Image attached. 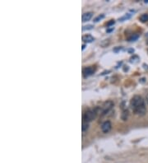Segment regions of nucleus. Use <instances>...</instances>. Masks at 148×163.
<instances>
[{
    "label": "nucleus",
    "instance_id": "0eeeda50",
    "mask_svg": "<svg viewBox=\"0 0 148 163\" xmlns=\"http://www.w3.org/2000/svg\"><path fill=\"white\" fill-rule=\"evenodd\" d=\"M81 39H82V41H83L84 42H86V43H91L92 41H95L94 37L91 36V35H85V36H82Z\"/></svg>",
    "mask_w": 148,
    "mask_h": 163
},
{
    "label": "nucleus",
    "instance_id": "4468645a",
    "mask_svg": "<svg viewBox=\"0 0 148 163\" xmlns=\"http://www.w3.org/2000/svg\"><path fill=\"white\" fill-rule=\"evenodd\" d=\"M146 101H147V102L148 103V94L147 95V97H146Z\"/></svg>",
    "mask_w": 148,
    "mask_h": 163
},
{
    "label": "nucleus",
    "instance_id": "6e6552de",
    "mask_svg": "<svg viewBox=\"0 0 148 163\" xmlns=\"http://www.w3.org/2000/svg\"><path fill=\"white\" fill-rule=\"evenodd\" d=\"M139 36H140V34H138V33L133 34V35H132L128 38V41H137L139 38Z\"/></svg>",
    "mask_w": 148,
    "mask_h": 163
},
{
    "label": "nucleus",
    "instance_id": "f03ea898",
    "mask_svg": "<svg viewBox=\"0 0 148 163\" xmlns=\"http://www.w3.org/2000/svg\"><path fill=\"white\" fill-rule=\"evenodd\" d=\"M96 114H97V112L96 110H86V112L84 113V115H83V117H82L83 122L89 123V122L92 121L96 117Z\"/></svg>",
    "mask_w": 148,
    "mask_h": 163
},
{
    "label": "nucleus",
    "instance_id": "20e7f679",
    "mask_svg": "<svg viewBox=\"0 0 148 163\" xmlns=\"http://www.w3.org/2000/svg\"><path fill=\"white\" fill-rule=\"evenodd\" d=\"M95 71H96V68L93 66L86 67V68H84L83 70H82V75H83V78H86L91 76L93 73L95 72Z\"/></svg>",
    "mask_w": 148,
    "mask_h": 163
},
{
    "label": "nucleus",
    "instance_id": "39448f33",
    "mask_svg": "<svg viewBox=\"0 0 148 163\" xmlns=\"http://www.w3.org/2000/svg\"><path fill=\"white\" fill-rule=\"evenodd\" d=\"M112 129V124L110 120H106L105 121L102 125H101V130L102 132L105 133H108Z\"/></svg>",
    "mask_w": 148,
    "mask_h": 163
},
{
    "label": "nucleus",
    "instance_id": "f257e3e1",
    "mask_svg": "<svg viewBox=\"0 0 148 163\" xmlns=\"http://www.w3.org/2000/svg\"><path fill=\"white\" fill-rule=\"evenodd\" d=\"M130 106L135 115L142 116L146 114V105L143 98L141 96H134L133 97L130 101Z\"/></svg>",
    "mask_w": 148,
    "mask_h": 163
},
{
    "label": "nucleus",
    "instance_id": "7ed1b4c3",
    "mask_svg": "<svg viewBox=\"0 0 148 163\" xmlns=\"http://www.w3.org/2000/svg\"><path fill=\"white\" fill-rule=\"evenodd\" d=\"M114 106V102L111 101H108L104 103V105L102 106L101 107V113H102V115H106L111 109L113 108Z\"/></svg>",
    "mask_w": 148,
    "mask_h": 163
},
{
    "label": "nucleus",
    "instance_id": "ddd939ff",
    "mask_svg": "<svg viewBox=\"0 0 148 163\" xmlns=\"http://www.w3.org/2000/svg\"><path fill=\"white\" fill-rule=\"evenodd\" d=\"M115 23V22H114V20H110V22H109L108 23H107V26H111L112 25H114Z\"/></svg>",
    "mask_w": 148,
    "mask_h": 163
},
{
    "label": "nucleus",
    "instance_id": "f8f14e48",
    "mask_svg": "<svg viewBox=\"0 0 148 163\" xmlns=\"http://www.w3.org/2000/svg\"><path fill=\"white\" fill-rule=\"evenodd\" d=\"M93 27H94V26H93L92 25H89V26H83V27H82V30H91Z\"/></svg>",
    "mask_w": 148,
    "mask_h": 163
},
{
    "label": "nucleus",
    "instance_id": "1a4fd4ad",
    "mask_svg": "<svg viewBox=\"0 0 148 163\" xmlns=\"http://www.w3.org/2000/svg\"><path fill=\"white\" fill-rule=\"evenodd\" d=\"M139 19L142 22H148V14H147V13L142 14V16L139 18Z\"/></svg>",
    "mask_w": 148,
    "mask_h": 163
},
{
    "label": "nucleus",
    "instance_id": "2eb2a0df",
    "mask_svg": "<svg viewBox=\"0 0 148 163\" xmlns=\"http://www.w3.org/2000/svg\"><path fill=\"white\" fill-rule=\"evenodd\" d=\"M85 47H86V45H82V50L85 49Z\"/></svg>",
    "mask_w": 148,
    "mask_h": 163
},
{
    "label": "nucleus",
    "instance_id": "423d86ee",
    "mask_svg": "<svg viewBox=\"0 0 148 163\" xmlns=\"http://www.w3.org/2000/svg\"><path fill=\"white\" fill-rule=\"evenodd\" d=\"M93 17V12H85L82 14L81 16V20L83 22H88L90 21L91 18Z\"/></svg>",
    "mask_w": 148,
    "mask_h": 163
},
{
    "label": "nucleus",
    "instance_id": "9d476101",
    "mask_svg": "<svg viewBox=\"0 0 148 163\" xmlns=\"http://www.w3.org/2000/svg\"><path fill=\"white\" fill-rule=\"evenodd\" d=\"M88 128H89V124H88V123H86V122H82V126H81L82 132H85V131H86V130L88 129Z\"/></svg>",
    "mask_w": 148,
    "mask_h": 163
},
{
    "label": "nucleus",
    "instance_id": "9b49d317",
    "mask_svg": "<svg viewBox=\"0 0 148 163\" xmlns=\"http://www.w3.org/2000/svg\"><path fill=\"white\" fill-rule=\"evenodd\" d=\"M104 18H105V15H104V14H101V15L98 16L97 18H95V19H94V22H97L100 21L101 19H103Z\"/></svg>",
    "mask_w": 148,
    "mask_h": 163
}]
</instances>
